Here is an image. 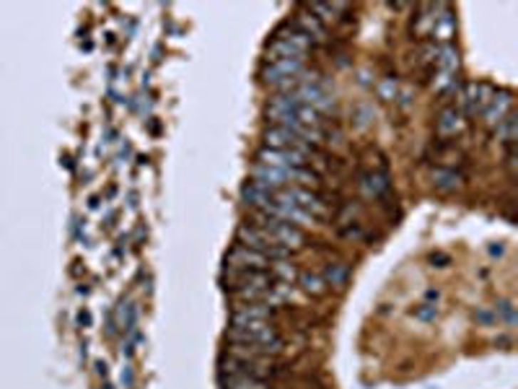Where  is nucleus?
Returning <instances> with one entry per match:
<instances>
[{
    "label": "nucleus",
    "mask_w": 518,
    "mask_h": 389,
    "mask_svg": "<svg viewBox=\"0 0 518 389\" xmlns=\"http://www.w3.org/2000/svg\"><path fill=\"white\" fill-rule=\"evenodd\" d=\"M226 338L236 346H280L283 343L272 322H236L231 324Z\"/></svg>",
    "instance_id": "1"
},
{
    "label": "nucleus",
    "mask_w": 518,
    "mask_h": 389,
    "mask_svg": "<svg viewBox=\"0 0 518 389\" xmlns=\"http://www.w3.org/2000/svg\"><path fill=\"white\" fill-rule=\"evenodd\" d=\"M311 47V42L306 39L301 31H296L293 26H285V29H277L272 34L270 44H267V63H277V60H288V58H304L306 50Z\"/></svg>",
    "instance_id": "2"
},
{
    "label": "nucleus",
    "mask_w": 518,
    "mask_h": 389,
    "mask_svg": "<svg viewBox=\"0 0 518 389\" xmlns=\"http://www.w3.org/2000/svg\"><path fill=\"white\" fill-rule=\"evenodd\" d=\"M236 237H239V244L264 254L270 262H275V259H288V254H291V249H285L283 244H277L270 234H264V231L254 224H242L236 229Z\"/></svg>",
    "instance_id": "3"
},
{
    "label": "nucleus",
    "mask_w": 518,
    "mask_h": 389,
    "mask_svg": "<svg viewBox=\"0 0 518 389\" xmlns=\"http://www.w3.org/2000/svg\"><path fill=\"white\" fill-rule=\"evenodd\" d=\"M304 73V58H288V60H277V63H267L262 68V83L267 86H277L288 91V88L299 86V76Z\"/></svg>",
    "instance_id": "4"
},
{
    "label": "nucleus",
    "mask_w": 518,
    "mask_h": 389,
    "mask_svg": "<svg viewBox=\"0 0 518 389\" xmlns=\"http://www.w3.org/2000/svg\"><path fill=\"white\" fill-rule=\"evenodd\" d=\"M277 368L270 363V358H239V356H228L220 363V376H247V379H267L275 376Z\"/></svg>",
    "instance_id": "5"
},
{
    "label": "nucleus",
    "mask_w": 518,
    "mask_h": 389,
    "mask_svg": "<svg viewBox=\"0 0 518 389\" xmlns=\"http://www.w3.org/2000/svg\"><path fill=\"white\" fill-rule=\"evenodd\" d=\"M254 226H259L264 234H270L277 244H283L285 249H299V247H304V234H301L296 226L283 224V221H277V218L259 216Z\"/></svg>",
    "instance_id": "6"
},
{
    "label": "nucleus",
    "mask_w": 518,
    "mask_h": 389,
    "mask_svg": "<svg viewBox=\"0 0 518 389\" xmlns=\"http://www.w3.org/2000/svg\"><path fill=\"white\" fill-rule=\"evenodd\" d=\"M228 267L236 270V273H264L267 267H270V259L264 257V254L254 252V249H249L244 244H236L226 257Z\"/></svg>",
    "instance_id": "7"
},
{
    "label": "nucleus",
    "mask_w": 518,
    "mask_h": 389,
    "mask_svg": "<svg viewBox=\"0 0 518 389\" xmlns=\"http://www.w3.org/2000/svg\"><path fill=\"white\" fill-rule=\"evenodd\" d=\"M257 161L264 166H272V169H283V172H288V169H304V166L309 164V159H306L304 153L275 151V148H259Z\"/></svg>",
    "instance_id": "8"
},
{
    "label": "nucleus",
    "mask_w": 518,
    "mask_h": 389,
    "mask_svg": "<svg viewBox=\"0 0 518 389\" xmlns=\"http://www.w3.org/2000/svg\"><path fill=\"white\" fill-rule=\"evenodd\" d=\"M280 192L288 197L291 202H296L304 213H309L311 218H316V216H324L327 213V208H324V202H321V197L314 190H309V187H299V185H291L288 190H280Z\"/></svg>",
    "instance_id": "9"
},
{
    "label": "nucleus",
    "mask_w": 518,
    "mask_h": 389,
    "mask_svg": "<svg viewBox=\"0 0 518 389\" xmlns=\"http://www.w3.org/2000/svg\"><path fill=\"white\" fill-rule=\"evenodd\" d=\"M275 314V306L259 301H236L234 311H231V324L236 322H270V317Z\"/></svg>",
    "instance_id": "10"
},
{
    "label": "nucleus",
    "mask_w": 518,
    "mask_h": 389,
    "mask_svg": "<svg viewBox=\"0 0 518 389\" xmlns=\"http://www.w3.org/2000/svg\"><path fill=\"white\" fill-rule=\"evenodd\" d=\"M252 182L254 185H259V187H264L267 192H277V190H283L285 185H291V180H288V172H283V169H272V166H264L257 161L254 166H252Z\"/></svg>",
    "instance_id": "11"
},
{
    "label": "nucleus",
    "mask_w": 518,
    "mask_h": 389,
    "mask_svg": "<svg viewBox=\"0 0 518 389\" xmlns=\"http://www.w3.org/2000/svg\"><path fill=\"white\" fill-rule=\"evenodd\" d=\"M490 96H492V88L487 86V83H467V86L462 88V107L467 109V115L485 112Z\"/></svg>",
    "instance_id": "12"
},
{
    "label": "nucleus",
    "mask_w": 518,
    "mask_h": 389,
    "mask_svg": "<svg viewBox=\"0 0 518 389\" xmlns=\"http://www.w3.org/2000/svg\"><path fill=\"white\" fill-rule=\"evenodd\" d=\"M513 112V96L511 91H492L490 101H487V107H485V123L495 128L505 115H511Z\"/></svg>",
    "instance_id": "13"
},
{
    "label": "nucleus",
    "mask_w": 518,
    "mask_h": 389,
    "mask_svg": "<svg viewBox=\"0 0 518 389\" xmlns=\"http://www.w3.org/2000/svg\"><path fill=\"white\" fill-rule=\"evenodd\" d=\"M464 128H467V120H464L462 109H456V107H446L438 115V120H435V133H438L440 138H454V135H459Z\"/></svg>",
    "instance_id": "14"
},
{
    "label": "nucleus",
    "mask_w": 518,
    "mask_h": 389,
    "mask_svg": "<svg viewBox=\"0 0 518 389\" xmlns=\"http://www.w3.org/2000/svg\"><path fill=\"white\" fill-rule=\"evenodd\" d=\"M293 29L301 31L309 42H321V39L327 36V31H324L321 21L311 14H296V19H293Z\"/></svg>",
    "instance_id": "15"
},
{
    "label": "nucleus",
    "mask_w": 518,
    "mask_h": 389,
    "mask_svg": "<svg viewBox=\"0 0 518 389\" xmlns=\"http://www.w3.org/2000/svg\"><path fill=\"white\" fill-rule=\"evenodd\" d=\"M242 197L247 205H252V208H259L264 210L267 205H270L272 200V192H267L264 187H259V185H254V182H247L242 187Z\"/></svg>",
    "instance_id": "16"
},
{
    "label": "nucleus",
    "mask_w": 518,
    "mask_h": 389,
    "mask_svg": "<svg viewBox=\"0 0 518 389\" xmlns=\"http://www.w3.org/2000/svg\"><path fill=\"white\" fill-rule=\"evenodd\" d=\"M430 180H433V187L440 192H454L462 187V174H456L454 169H433Z\"/></svg>",
    "instance_id": "17"
},
{
    "label": "nucleus",
    "mask_w": 518,
    "mask_h": 389,
    "mask_svg": "<svg viewBox=\"0 0 518 389\" xmlns=\"http://www.w3.org/2000/svg\"><path fill=\"white\" fill-rule=\"evenodd\" d=\"M361 187L366 190V194H371V197H381V194L389 190V177H386V174H378V172H368L361 177Z\"/></svg>",
    "instance_id": "18"
},
{
    "label": "nucleus",
    "mask_w": 518,
    "mask_h": 389,
    "mask_svg": "<svg viewBox=\"0 0 518 389\" xmlns=\"http://www.w3.org/2000/svg\"><path fill=\"white\" fill-rule=\"evenodd\" d=\"M454 29H456L454 16L443 14V16H435V19H433L430 34H433V39H435V36H438V39H451V36H454Z\"/></svg>",
    "instance_id": "19"
},
{
    "label": "nucleus",
    "mask_w": 518,
    "mask_h": 389,
    "mask_svg": "<svg viewBox=\"0 0 518 389\" xmlns=\"http://www.w3.org/2000/svg\"><path fill=\"white\" fill-rule=\"evenodd\" d=\"M299 281H301V289H304L309 296H321L324 291H327L324 278H321L319 273H311V270H309V273H301Z\"/></svg>",
    "instance_id": "20"
},
{
    "label": "nucleus",
    "mask_w": 518,
    "mask_h": 389,
    "mask_svg": "<svg viewBox=\"0 0 518 389\" xmlns=\"http://www.w3.org/2000/svg\"><path fill=\"white\" fill-rule=\"evenodd\" d=\"M495 140L500 143H513L516 140V115H505L500 123L495 125Z\"/></svg>",
    "instance_id": "21"
},
{
    "label": "nucleus",
    "mask_w": 518,
    "mask_h": 389,
    "mask_svg": "<svg viewBox=\"0 0 518 389\" xmlns=\"http://www.w3.org/2000/svg\"><path fill=\"white\" fill-rule=\"evenodd\" d=\"M223 389H270V384L247 376H223Z\"/></svg>",
    "instance_id": "22"
},
{
    "label": "nucleus",
    "mask_w": 518,
    "mask_h": 389,
    "mask_svg": "<svg viewBox=\"0 0 518 389\" xmlns=\"http://www.w3.org/2000/svg\"><path fill=\"white\" fill-rule=\"evenodd\" d=\"M435 63H438V68L443 73H456V68H459V52H456L451 44L438 47V58H435Z\"/></svg>",
    "instance_id": "23"
},
{
    "label": "nucleus",
    "mask_w": 518,
    "mask_h": 389,
    "mask_svg": "<svg viewBox=\"0 0 518 389\" xmlns=\"http://www.w3.org/2000/svg\"><path fill=\"white\" fill-rule=\"evenodd\" d=\"M309 11H311V16H316V19H324V21H332V19H337V14H340L342 3H309Z\"/></svg>",
    "instance_id": "24"
},
{
    "label": "nucleus",
    "mask_w": 518,
    "mask_h": 389,
    "mask_svg": "<svg viewBox=\"0 0 518 389\" xmlns=\"http://www.w3.org/2000/svg\"><path fill=\"white\" fill-rule=\"evenodd\" d=\"M324 283L327 286H334V289H342L348 283V267L342 262H334V265H327V273H324Z\"/></svg>",
    "instance_id": "25"
},
{
    "label": "nucleus",
    "mask_w": 518,
    "mask_h": 389,
    "mask_svg": "<svg viewBox=\"0 0 518 389\" xmlns=\"http://www.w3.org/2000/svg\"><path fill=\"white\" fill-rule=\"evenodd\" d=\"M272 265V273L280 278L283 283H291L299 278V270H296V265L293 262H288V259H275V262H270Z\"/></svg>",
    "instance_id": "26"
},
{
    "label": "nucleus",
    "mask_w": 518,
    "mask_h": 389,
    "mask_svg": "<svg viewBox=\"0 0 518 389\" xmlns=\"http://www.w3.org/2000/svg\"><path fill=\"white\" fill-rule=\"evenodd\" d=\"M454 76H456V73H443V71H440L438 76H435V81H433V88H435V91H451V88L456 86Z\"/></svg>",
    "instance_id": "27"
},
{
    "label": "nucleus",
    "mask_w": 518,
    "mask_h": 389,
    "mask_svg": "<svg viewBox=\"0 0 518 389\" xmlns=\"http://www.w3.org/2000/svg\"><path fill=\"white\" fill-rule=\"evenodd\" d=\"M412 314H415L418 319H423V322H433V319L438 317V306H433V304H420Z\"/></svg>",
    "instance_id": "28"
},
{
    "label": "nucleus",
    "mask_w": 518,
    "mask_h": 389,
    "mask_svg": "<svg viewBox=\"0 0 518 389\" xmlns=\"http://www.w3.org/2000/svg\"><path fill=\"white\" fill-rule=\"evenodd\" d=\"M497 311L503 314V319H505V322H508V324L516 322V317H513V306H511V301H503V304H500V306H497Z\"/></svg>",
    "instance_id": "29"
},
{
    "label": "nucleus",
    "mask_w": 518,
    "mask_h": 389,
    "mask_svg": "<svg viewBox=\"0 0 518 389\" xmlns=\"http://www.w3.org/2000/svg\"><path fill=\"white\" fill-rule=\"evenodd\" d=\"M381 94H383V99H394V94H397V83H394V81H383Z\"/></svg>",
    "instance_id": "30"
}]
</instances>
